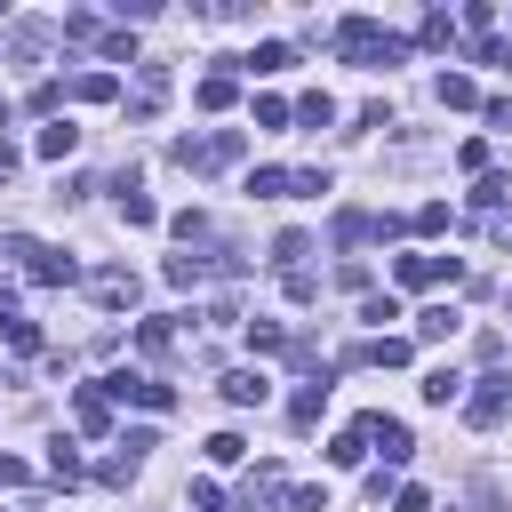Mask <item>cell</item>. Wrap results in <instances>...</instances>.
<instances>
[{
	"instance_id": "15",
	"label": "cell",
	"mask_w": 512,
	"mask_h": 512,
	"mask_svg": "<svg viewBox=\"0 0 512 512\" xmlns=\"http://www.w3.org/2000/svg\"><path fill=\"white\" fill-rule=\"evenodd\" d=\"M192 96H200V112H232V104H240V80H232V72H208Z\"/></svg>"
},
{
	"instance_id": "6",
	"label": "cell",
	"mask_w": 512,
	"mask_h": 512,
	"mask_svg": "<svg viewBox=\"0 0 512 512\" xmlns=\"http://www.w3.org/2000/svg\"><path fill=\"white\" fill-rule=\"evenodd\" d=\"M376 48H384V24H376V16H344V24H336V56H344V64H360V72H368V56H376Z\"/></svg>"
},
{
	"instance_id": "25",
	"label": "cell",
	"mask_w": 512,
	"mask_h": 512,
	"mask_svg": "<svg viewBox=\"0 0 512 512\" xmlns=\"http://www.w3.org/2000/svg\"><path fill=\"white\" fill-rule=\"evenodd\" d=\"M280 296H288V304H320V272H312V264L280 272Z\"/></svg>"
},
{
	"instance_id": "7",
	"label": "cell",
	"mask_w": 512,
	"mask_h": 512,
	"mask_svg": "<svg viewBox=\"0 0 512 512\" xmlns=\"http://www.w3.org/2000/svg\"><path fill=\"white\" fill-rule=\"evenodd\" d=\"M360 440H376V448H384V464H408V456H416V432H408L400 416H384V408H376V416H360Z\"/></svg>"
},
{
	"instance_id": "30",
	"label": "cell",
	"mask_w": 512,
	"mask_h": 512,
	"mask_svg": "<svg viewBox=\"0 0 512 512\" xmlns=\"http://www.w3.org/2000/svg\"><path fill=\"white\" fill-rule=\"evenodd\" d=\"M416 392H424V400H432V408H448V400H456V392H464V376H456V368H432V376H424V384H416Z\"/></svg>"
},
{
	"instance_id": "9",
	"label": "cell",
	"mask_w": 512,
	"mask_h": 512,
	"mask_svg": "<svg viewBox=\"0 0 512 512\" xmlns=\"http://www.w3.org/2000/svg\"><path fill=\"white\" fill-rule=\"evenodd\" d=\"M168 104V64H136V96H128V120H160Z\"/></svg>"
},
{
	"instance_id": "10",
	"label": "cell",
	"mask_w": 512,
	"mask_h": 512,
	"mask_svg": "<svg viewBox=\"0 0 512 512\" xmlns=\"http://www.w3.org/2000/svg\"><path fill=\"white\" fill-rule=\"evenodd\" d=\"M328 384H336V368H320V376H304V392L288 400V424H296V432H312V424H320V408H328Z\"/></svg>"
},
{
	"instance_id": "50",
	"label": "cell",
	"mask_w": 512,
	"mask_h": 512,
	"mask_svg": "<svg viewBox=\"0 0 512 512\" xmlns=\"http://www.w3.org/2000/svg\"><path fill=\"white\" fill-rule=\"evenodd\" d=\"M488 240H496V248H512V208H496V216H488Z\"/></svg>"
},
{
	"instance_id": "28",
	"label": "cell",
	"mask_w": 512,
	"mask_h": 512,
	"mask_svg": "<svg viewBox=\"0 0 512 512\" xmlns=\"http://www.w3.org/2000/svg\"><path fill=\"white\" fill-rule=\"evenodd\" d=\"M304 256H312V232H280V240H272V264H280V272H296Z\"/></svg>"
},
{
	"instance_id": "40",
	"label": "cell",
	"mask_w": 512,
	"mask_h": 512,
	"mask_svg": "<svg viewBox=\"0 0 512 512\" xmlns=\"http://www.w3.org/2000/svg\"><path fill=\"white\" fill-rule=\"evenodd\" d=\"M240 456H248L240 432H216V440H208V464H240Z\"/></svg>"
},
{
	"instance_id": "35",
	"label": "cell",
	"mask_w": 512,
	"mask_h": 512,
	"mask_svg": "<svg viewBox=\"0 0 512 512\" xmlns=\"http://www.w3.org/2000/svg\"><path fill=\"white\" fill-rule=\"evenodd\" d=\"M248 344H256V352H288V344H296V336H288V328H280V320H248Z\"/></svg>"
},
{
	"instance_id": "1",
	"label": "cell",
	"mask_w": 512,
	"mask_h": 512,
	"mask_svg": "<svg viewBox=\"0 0 512 512\" xmlns=\"http://www.w3.org/2000/svg\"><path fill=\"white\" fill-rule=\"evenodd\" d=\"M240 152H248V128H208V136H176L168 160H176L184 176H224Z\"/></svg>"
},
{
	"instance_id": "22",
	"label": "cell",
	"mask_w": 512,
	"mask_h": 512,
	"mask_svg": "<svg viewBox=\"0 0 512 512\" xmlns=\"http://www.w3.org/2000/svg\"><path fill=\"white\" fill-rule=\"evenodd\" d=\"M416 40H424V48H456V16H448V8H424Z\"/></svg>"
},
{
	"instance_id": "51",
	"label": "cell",
	"mask_w": 512,
	"mask_h": 512,
	"mask_svg": "<svg viewBox=\"0 0 512 512\" xmlns=\"http://www.w3.org/2000/svg\"><path fill=\"white\" fill-rule=\"evenodd\" d=\"M16 480H24V464H16V456H0V488H16Z\"/></svg>"
},
{
	"instance_id": "18",
	"label": "cell",
	"mask_w": 512,
	"mask_h": 512,
	"mask_svg": "<svg viewBox=\"0 0 512 512\" xmlns=\"http://www.w3.org/2000/svg\"><path fill=\"white\" fill-rule=\"evenodd\" d=\"M432 96H440V112H472V104H480V88H472L464 72H440V88H432Z\"/></svg>"
},
{
	"instance_id": "45",
	"label": "cell",
	"mask_w": 512,
	"mask_h": 512,
	"mask_svg": "<svg viewBox=\"0 0 512 512\" xmlns=\"http://www.w3.org/2000/svg\"><path fill=\"white\" fill-rule=\"evenodd\" d=\"M0 336H8V344H16V352H40V328H32V320H8V328H0Z\"/></svg>"
},
{
	"instance_id": "24",
	"label": "cell",
	"mask_w": 512,
	"mask_h": 512,
	"mask_svg": "<svg viewBox=\"0 0 512 512\" xmlns=\"http://www.w3.org/2000/svg\"><path fill=\"white\" fill-rule=\"evenodd\" d=\"M360 240H376V216L368 208H344L336 216V248H360Z\"/></svg>"
},
{
	"instance_id": "37",
	"label": "cell",
	"mask_w": 512,
	"mask_h": 512,
	"mask_svg": "<svg viewBox=\"0 0 512 512\" xmlns=\"http://www.w3.org/2000/svg\"><path fill=\"white\" fill-rule=\"evenodd\" d=\"M360 320H368V328H384V320H400V296H376V288H368V296H360Z\"/></svg>"
},
{
	"instance_id": "19",
	"label": "cell",
	"mask_w": 512,
	"mask_h": 512,
	"mask_svg": "<svg viewBox=\"0 0 512 512\" xmlns=\"http://www.w3.org/2000/svg\"><path fill=\"white\" fill-rule=\"evenodd\" d=\"M72 152H80V128L72 120H48L40 128V160H72Z\"/></svg>"
},
{
	"instance_id": "5",
	"label": "cell",
	"mask_w": 512,
	"mask_h": 512,
	"mask_svg": "<svg viewBox=\"0 0 512 512\" xmlns=\"http://www.w3.org/2000/svg\"><path fill=\"white\" fill-rule=\"evenodd\" d=\"M504 408H512V376H496V368H488V376H480V392L464 400V424H472V432H496V424H504Z\"/></svg>"
},
{
	"instance_id": "17",
	"label": "cell",
	"mask_w": 512,
	"mask_h": 512,
	"mask_svg": "<svg viewBox=\"0 0 512 512\" xmlns=\"http://www.w3.org/2000/svg\"><path fill=\"white\" fill-rule=\"evenodd\" d=\"M80 472H88V464H80V448H72V440L56 432V440H48V480H56V488H72Z\"/></svg>"
},
{
	"instance_id": "11",
	"label": "cell",
	"mask_w": 512,
	"mask_h": 512,
	"mask_svg": "<svg viewBox=\"0 0 512 512\" xmlns=\"http://www.w3.org/2000/svg\"><path fill=\"white\" fill-rule=\"evenodd\" d=\"M120 224H136V232H152V224H160V200H152L136 176H120Z\"/></svg>"
},
{
	"instance_id": "27",
	"label": "cell",
	"mask_w": 512,
	"mask_h": 512,
	"mask_svg": "<svg viewBox=\"0 0 512 512\" xmlns=\"http://www.w3.org/2000/svg\"><path fill=\"white\" fill-rule=\"evenodd\" d=\"M72 96H80V104H112V96H120V80H112V72H80V80H72Z\"/></svg>"
},
{
	"instance_id": "2",
	"label": "cell",
	"mask_w": 512,
	"mask_h": 512,
	"mask_svg": "<svg viewBox=\"0 0 512 512\" xmlns=\"http://www.w3.org/2000/svg\"><path fill=\"white\" fill-rule=\"evenodd\" d=\"M8 256H16V264L40 280V288H72V280H80V264H72L64 248H40V240H24V232L8 240Z\"/></svg>"
},
{
	"instance_id": "23",
	"label": "cell",
	"mask_w": 512,
	"mask_h": 512,
	"mask_svg": "<svg viewBox=\"0 0 512 512\" xmlns=\"http://www.w3.org/2000/svg\"><path fill=\"white\" fill-rule=\"evenodd\" d=\"M240 64H248V72H288L296 48H288V40H256V56H240Z\"/></svg>"
},
{
	"instance_id": "16",
	"label": "cell",
	"mask_w": 512,
	"mask_h": 512,
	"mask_svg": "<svg viewBox=\"0 0 512 512\" xmlns=\"http://www.w3.org/2000/svg\"><path fill=\"white\" fill-rule=\"evenodd\" d=\"M456 320H464L456 304H424V312H416V336H424V344H448V336H456Z\"/></svg>"
},
{
	"instance_id": "31",
	"label": "cell",
	"mask_w": 512,
	"mask_h": 512,
	"mask_svg": "<svg viewBox=\"0 0 512 512\" xmlns=\"http://www.w3.org/2000/svg\"><path fill=\"white\" fill-rule=\"evenodd\" d=\"M136 464H144V456H128V448H112V456L96 464V480H104V488H128V480H136Z\"/></svg>"
},
{
	"instance_id": "8",
	"label": "cell",
	"mask_w": 512,
	"mask_h": 512,
	"mask_svg": "<svg viewBox=\"0 0 512 512\" xmlns=\"http://www.w3.org/2000/svg\"><path fill=\"white\" fill-rule=\"evenodd\" d=\"M392 280L400 288H432V280H464L456 256H392Z\"/></svg>"
},
{
	"instance_id": "49",
	"label": "cell",
	"mask_w": 512,
	"mask_h": 512,
	"mask_svg": "<svg viewBox=\"0 0 512 512\" xmlns=\"http://www.w3.org/2000/svg\"><path fill=\"white\" fill-rule=\"evenodd\" d=\"M472 504H480V512H504V488H496V480H480V488H472Z\"/></svg>"
},
{
	"instance_id": "34",
	"label": "cell",
	"mask_w": 512,
	"mask_h": 512,
	"mask_svg": "<svg viewBox=\"0 0 512 512\" xmlns=\"http://www.w3.org/2000/svg\"><path fill=\"white\" fill-rule=\"evenodd\" d=\"M248 192L256 200H288V168H248Z\"/></svg>"
},
{
	"instance_id": "43",
	"label": "cell",
	"mask_w": 512,
	"mask_h": 512,
	"mask_svg": "<svg viewBox=\"0 0 512 512\" xmlns=\"http://www.w3.org/2000/svg\"><path fill=\"white\" fill-rule=\"evenodd\" d=\"M456 24H464V32H480V40H488V24H496V8H488V0H472V8H464V16H456Z\"/></svg>"
},
{
	"instance_id": "20",
	"label": "cell",
	"mask_w": 512,
	"mask_h": 512,
	"mask_svg": "<svg viewBox=\"0 0 512 512\" xmlns=\"http://www.w3.org/2000/svg\"><path fill=\"white\" fill-rule=\"evenodd\" d=\"M72 416H80V432H104V424H112V400H104L96 384H80V400H72Z\"/></svg>"
},
{
	"instance_id": "47",
	"label": "cell",
	"mask_w": 512,
	"mask_h": 512,
	"mask_svg": "<svg viewBox=\"0 0 512 512\" xmlns=\"http://www.w3.org/2000/svg\"><path fill=\"white\" fill-rule=\"evenodd\" d=\"M392 512H432V496L424 488H392Z\"/></svg>"
},
{
	"instance_id": "38",
	"label": "cell",
	"mask_w": 512,
	"mask_h": 512,
	"mask_svg": "<svg viewBox=\"0 0 512 512\" xmlns=\"http://www.w3.org/2000/svg\"><path fill=\"white\" fill-rule=\"evenodd\" d=\"M408 224H416V232H424V240H432V232H448V200H424V208H416V216H408Z\"/></svg>"
},
{
	"instance_id": "14",
	"label": "cell",
	"mask_w": 512,
	"mask_h": 512,
	"mask_svg": "<svg viewBox=\"0 0 512 512\" xmlns=\"http://www.w3.org/2000/svg\"><path fill=\"white\" fill-rule=\"evenodd\" d=\"M408 352H416L408 336H368L360 344V368H408Z\"/></svg>"
},
{
	"instance_id": "39",
	"label": "cell",
	"mask_w": 512,
	"mask_h": 512,
	"mask_svg": "<svg viewBox=\"0 0 512 512\" xmlns=\"http://www.w3.org/2000/svg\"><path fill=\"white\" fill-rule=\"evenodd\" d=\"M168 232L192 248V240H208V216H200V208H184V216H168Z\"/></svg>"
},
{
	"instance_id": "46",
	"label": "cell",
	"mask_w": 512,
	"mask_h": 512,
	"mask_svg": "<svg viewBox=\"0 0 512 512\" xmlns=\"http://www.w3.org/2000/svg\"><path fill=\"white\" fill-rule=\"evenodd\" d=\"M288 512H328V488H288Z\"/></svg>"
},
{
	"instance_id": "41",
	"label": "cell",
	"mask_w": 512,
	"mask_h": 512,
	"mask_svg": "<svg viewBox=\"0 0 512 512\" xmlns=\"http://www.w3.org/2000/svg\"><path fill=\"white\" fill-rule=\"evenodd\" d=\"M472 64H496V72H512V40H472Z\"/></svg>"
},
{
	"instance_id": "29",
	"label": "cell",
	"mask_w": 512,
	"mask_h": 512,
	"mask_svg": "<svg viewBox=\"0 0 512 512\" xmlns=\"http://www.w3.org/2000/svg\"><path fill=\"white\" fill-rule=\"evenodd\" d=\"M200 280H208V256H192V248L168 256V288H200Z\"/></svg>"
},
{
	"instance_id": "44",
	"label": "cell",
	"mask_w": 512,
	"mask_h": 512,
	"mask_svg": "<svg viewBox=\"0 0 512 512\" xmlns=\"http://www.w3.org/2000/svg\"><path fill=\"white\" fill-rule=\"evenodd\" d=\"M256 128H288V104L280 96H256Z\"/></svg>"
},
{
	"instance_id": "12",
	"label": "cell",
	"mask_w": 512,
	"mask_h": 512,
	"mask_svg": "<svg viewBox=\"0 0 512 512\" xmlns=\"http://www.w3.org/2000/svg\"><path fill=\"white\" fill-rule=\"evenodd\" d=\"M264 392H272L264 368H232V376H224V408H264Z\"/></svg>"
},
{
	"instance_id": "21",
	"label": "cell",
	"mask_w": 512,
	"mask_h": 512,
	"mask_svg": "<svg viewBox=\"0 0 512 512\" xmlns=\"http://www.w3.org/2000/svg\"><path fill=\"white\" fill-rule=\"evenodd\" d=\"M272 496H288V480H280V464H264V472H248V488H240V504L256 512V504H272Z\"/></svg>"
},
{
	"instance_id": "26",
	"label": "cell",
	"mask_w": 512,
	"mask_h": 512,
	"mask_svg": "<svg viewBox=\"0 0 512 512\" xmlns=\"http://www.w3.org/2000/svg\"><path fill=\"white\" fill-rule=\"evenodd\" d=\"M360 456H368V440H360V424H344V432L328 440V464H336V472H352Z\"/></svg>"
},
{
	"instance_id": "48",
	"label": "cell",
	"mask_w": 512,
	"mask_h": 512,
	"mask_svg": "<svg viewBox=\"0 0 512 512\" xmlns=\"http://www.w3.org/2000/svg\"><path fill=\"white\" fill-rule=\"evenodd\" d=\"M480 112H488V128H512V96H488Z\"/></svg>"
},
{
	"instance_id": "36",
	"label": "cell",
	"mask_w": 512,
	"mask_h": 512,
	"mask_svg": "<svg viewBox=\"0 0 512 512\" xmlns=\"http://www.w3.org/2000/svg\"><path fill=\"white\" fill-rule=\"evenodd\" d=\"M504 200H512V184H504V176H480V192H472V208H480V216H496Z\"/></svg>"
},
{
	"instance_id": "32",
	"label": "cell",
	"mask_w": 512,
	"mask_h": 512,
	"mask_svg": "<svg viewBox=\"0 0 512 512\" xmlns=\"http://www.w3.org/2000/svg\"><path fill=\"white\" fill-rule=\"evenodd\" d=\"M48 40H56V24H16V32H8V48H16V56H40Z\"/></svg>"
},
{
	"instance_id": "42",
	"label": "cell",
	"mask_w": 512,
	"mask_h": 512,
	"mask_svg": "<svg viewBox=\"0 0 512 512\" xmlns=\"http://www.w3.org/2000/svg\"><path fill=\"white\" fill-rule=\"evenodd\" d=\"M184 496H192V512H224V488H216V480H192Z\"/></svg>"
},
{
	"instance_id": "4",
	"label": "cell",
	"mask_w": 512,
	"mask_h": 512,
	"mask_svg": "<svg viewBox=\"0 0 512 512\" xmlns=\"http://www.w3.org/2000/svg\"><path fill=\"white\" fill-rule=\"evenodd\" d=\"M136 296H144V280H136L128 264H104V272H88V304H104V312H136Z\"/></svg>"
},
{
	"instance_id": "13",
	"label": "cell",
	"mask_w": 512,
	"mask_h": 512,
	"mask_svg": "<svg viewBox=\"0 0 512 512\" xmlns=\"http://www.w3.org/2000/svg\"><path fill=\"white\" fill-rule=\"evenodd\" d=\"M168 344H176V312H160V320H136V352H144V360H168Z\"/></svg>"
},
{
	"instance_id": "3",
	"label": "cell",
	"mask_w": 512,
	"mask_h": 512,
	"mask_svg": "<svg viewBox=\"0 0 512 512\" xmlns=\"http://www.w3.org/2000/svg\"><path fill=\"white\" fill-rule=\"evenodd\" d=\"M96 392H104V400H136V408H176V384H160V376H136V368H112Z\"/></svg>"
},
{
	"instance_id": "33",
	"label": "cell",
	"mask_w": 512,
	"mask_h": 512,
	"mask_svg": "<svg viewBox=\"0 0 512 512\" xmlns=\"http://www.w3.org/2000/svg\"><path fill=\"white\" fill-rule=\"evenodd\" d=\"M296 120H304V128H328V120H336V104H328V88H312V96H296Z\"/></svg>"
}]
</instances>
